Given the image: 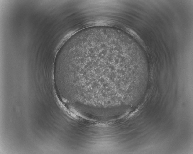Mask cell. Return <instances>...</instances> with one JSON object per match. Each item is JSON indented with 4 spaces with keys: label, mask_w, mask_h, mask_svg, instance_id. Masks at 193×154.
<instances>
[{
    "label": "cell",
    "mask_w": 193,
    "mask_h": 154,
    "mask_svg": "<svg viewBox=\"0 0 193 154\" xmlns=\"http://www.w3.org/2000/svg\"><path fill=\"white\" fill-rule=\"evenodd\" d=\"M81 42L72 52L65 75L67 84L75 90L85 88H118L124 80L122 70L116 67L104 42Z\"/></svg>",
    "instance_id": "1"
}]
</instances>
